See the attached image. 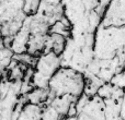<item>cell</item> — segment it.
<instances>
[{"mask_svg":"<svg viewBox=\"0 0 125 120\" xmlns=\"http://www.w3.org/2000/svg\"><path fill=\"white\" fill-rule=\"evenodd\" d=\"M84 77L73 69L61 67L48 82V98L55 96L70 95L79 98L83 94Z\"/></svg>","mask_w":125,"mask_h":120,"instance_id":"cell-3","label":"cell"},{"mask_svg":"<svg viewBox=\"0 0 125 120\" xmlns=\"http://www.w3.org/2000/svg\"><path fill=\"white\" fill-rule=\"evenodd\" d=\"M20 82H12L2 77L0 81V120H17L26 104L25 95L21 94Z\"/></svg>","mask_w":125,"mask_h":120,"instance_id":"cell-4","label":"cell"},{"mask_svg":"<svg viewBox=\"0 0 125 120\" xmlns=\"http://www.w3.org/2000/svg\"><path fill=\"white\" fill-rule=\"evenodd\" d=\"M94 34H73L66 39L65 48L61 54L62 67L73 69L83 74L94 59L93 54Z\"/></svg>","mask_w":125,"mask_h":120,"instance_id":"cell-1","label":"cell"},{"mask_svg":"<svg viewBox=\"0 0 125 120\" xmlns=\"http://www.w3.org/2000/svg\"><path fill=\"white\" fill-rule=\"evenodd\" d=\"M41 0H23V11L26 15L35 14Z\"/></svg>","mask_w":125,"mask_h":120,"instance_id":"cell-16","label":"cell"},{"mask_svg":"<svg viewBox=\"0 0 125 120\" xmlns=\"http://www.w3.org/2000/svg\"><path fill=\"white\" fill-rule=\"evenodd\" d=\"M41 120H66V118L62 117L52 106L45 105L42 106V118Z\"/></svg>","mask_w":125,"mask_h":120,"instance_id":"cell-14","label":"cell"},{"mask_svg":"<svg viewBox=\"0 0 125 120\" xmlns=\"http://www.w3.org/2000/svg\"><path fill=\"white\" fill-rule=\"evenodd\" d=\"M25 17L23 0H0V26L9 23H23Z\"/></svg>","mask_w":125,"mask_h":120,"instance_id":"cell-7","label":"cell"},{"mask_svg":"<svg viewBox=\"0 0 125 120\" xmlns=\"http://www.w3.org/2000/svg\"><path fill=\"white\" fill-rule=\"evenodd\" d=\"M66 37L62 35L56 34V33H48L47 38L45 42V46H44L43 52H54L57 56H61L65 48V44H66Z\"/></svg>","mask_w":125,"mask_h":120,"instance_id":"cell-11","label":"cell"},{"mask_svg":"<svg viewBox=\"0 0 125 120\" xmlns=\"http://www.w3.org/2000/svg\"><path fill=\"white\" fill-rule=\"evenodd\" d=\"M42 106L26 103L21 109L17 120H41Z\"/></svg>","mask_w":125,"mask_h":120,"instance_id":"cell-13","label":"cell"},{"mask_svg":"<svg viewBox=\"0 0 125 120\" xmlns=\"http://www.w3.org/2000/svg\"><path fill=\"white\" fill-rule=\"evenodd\" d=\"M61 67L59 56L52 51L42 52L36 58V62L33 67V74L31 79L32 86L37 88H47L50 80Z\"/></svg>","mask_w":125,"mask_h":120,"instance_id":"cell-5","label":"cell"},{"mask_svg":"<svg viewBox=\"0 0 125 120\" xmlns=\"http://www.w3.org/2000/svg\"><path fill=\"white\" fill-rule=\"evenodd\" d=\"M110 83L112 85L116 86V87L120 88H124V84H125V79H124V70L121 71V72L116 73L112 79L110 80Z\"/></svg>","mask_w":125,"mask_h":120,"instance_id":"cell-17","label":"cell"},{"mask_svg":"<svg viewBox=\"0 0 125 120\" xmlns=\"http://www.w3.org/2000/svg\"><path fill=\"white\" fill-rule=\"evenodd\" d=\"M4 47L3 46V37H2V34H1V27H0V48Z\"/></svg>","mask_w":125,"mask_h":120,"instance_id":"cell-19","label":"cell"},{"mask_svg":"<svg viewBox=\"0 0 125 120\" xmlns=\"http://www.w3.org/2000/svg\"><path fill=\"white\" fill-rule=\"evenodd\" d=\"M48 95H50L48 88L34 87L29 93L25 94V99H26V103L33 104V105L43 106L46 103V101H47Z\"/></svg>","mask_w":125,"mask_h":120,"instance_id":"cell-12","label":"cell"},{"mask_svg":"<svg viewBox=\"0 0 125 120\" xmlns=\"http://www.w3.org/2000/svg\"><path fill=\"white\" fill-rule=\"evenodd\" d=\"M125 26L104 27L99 25L94 32L93 54L99 60H110L119 56H125Z\"/></svg>","mask_w":125,"mask_h":120,"instance_id":"cell-2","label":"cell"},{"mask_svg":"<svg viewBox=\"0 0 125 120\" xmlns=\"http://www.w3.org/2000/svg\"><path fill=\"white\" fill-rule=\"evenodd\" d=\"M36 14L40 15L51 26L65 17L62 0H41Z\"/></svg>","mask_w":125,"mask_h":120,"instance_id":"cell-9","label":"cell"},{"mask_svg":"<svg viewBox=\"0 0 125 120\" xmlns=\"http://www.w3.org/2000/svg\"><path fill=\"white\" fill-rule=\"evenodd\" d=\"M105 120H124V95L102 99Z\"/></svg>","mask_w":125,"mask_h":120,"instance_id":"cell-10","label":"cell"},{"mask_svg":"<svg viewBox=\"0 0 125 120\" xmlns=\"http://www.w3.org/2000/svg\"><path fill=\"white\" fill-rule=\"evenodd\" d=\"M109 1H110V0H100V10H101L102 14H103L104 9H105V7L108 6Z\"/></svg>","mask_w":125,"mask_h":120,"instance_id":"cell-18","label":"cell"},{"mask_svg":"<svg viewBox=\"0 0 125 120\" xmlns=\"http://www.w3.org/2000/svg\"><path fill=\"white\" fill-rule=\"evenodd\" d=\"M66 120H105L103 102L98 95L88 97L82 94L76 103V115Z\"/></svg>","mask_w":125,"mask_h":120,"instance_id":"cell-6","label":"cell"},{"mask_svg":"<svg viewBox=\"0 0 125 120\" xmlns=\"http://www.w3.org/2000/svg\"><path fill=\"white\" fill-rule=\"evenodd\" d=\"M100 25L104 27L125 26V0H110L104 9Z\"/></svg>","mask_w":125,"mask_h":120,"instance_id":"cell-8","label":"cell"},{"mask_svg":"<svg viewBox=\"0 0 125 120\" xmlns=\"http://www.w3.org/2000/svg\"><path fill=\"white\" fill-rule=\"evenodd\" d=\"M12 57L13 54L9 48H0V71L1 72H6L7 68L12 60Z\"/></svg>","mask_w":125,"mask_h":120,"instance_id":"cell-15","label":"cell"}]
</instances>
